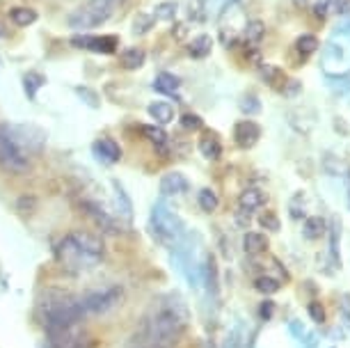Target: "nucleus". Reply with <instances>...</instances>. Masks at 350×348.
Returning <instances> with one entry per match:
<instances>
[{
  "label": "nucleus",
  "mask_w": 350,
  "mask_h": 348,
  "mask_svg": "<svg viewBox=\"0 0 350 348\" xmlns=\"http://www.w3.org/2000/svg\"><path fill=\"white\" fill-rule=\"evenodd\" d=\"M188 321V307L179 295H163L151 305L147 317L142 319L133 337V346H174L181 339V334L186 332Z\"/></svg>",
  "instance_id": "1"
},
{
  "label": "nucleus",
  "mask_w": 350,
  "mask_h": 348,
  "mask_svg": "<svg viewBox=\"0 0 350 348\" xmlns=\"http://www.w3.org/2000/svg\"><path fill=\"white\" fill-rule=\"evenodd\" d=\"M55 259L67 273L92 271L103 259V241L94 234L74 232L57 243Z\"/></svg>",
  "instance_id": "2"
},
{
  "label": "nucleus",
  "mask_w": 350,
  "mask_h": 348,
  "mask_svg": "<svg viewBox=\"0 0 350 348\" xmlns=\"http://www.w3.org/2000/svg\"><path fill=\"white\" fill-rule=\"evenodd\" d=\"M151 234L165 245H176L186 234V222L165 200H158L149 215Z\"/></svg>",
  "instance_id": "3"
},
{
  "label": "nucleus",
  "mask_w": 350,
  "mask_h": 348,
  "mask_svg": "<svg viewBox=\"0 0 350 348\" xmlns=\"http://www.w3.org/2000/svg\"><path fill=\"white\" fill-rule=\"evenodd\" d=\"M0 168L10 174H25L30 170L28 154H23V149L3 129H0Z\"/></svg>",
  "instance_id": "4"
},
{
  "label": "nucleus",
  "mask_w": 350,
  "mask_h": 348,
  "mask_svg": "<svg viewBox=\"0 0 350 348\" xmlns=\"http://www.w3.org/2000/svg\"><path fill=\"white\" fill-rule=\"evenodd\" d=\"M110 16V5L105 0H92L85 8H78L74 14L69 16V25L76 30H88V28H96L108 21Z\"/></svg>",
  "instance_id": "5"
},
{
  "label": "nucleus",
  "mask_w": 350,
  "mask_h": 348,
  "mask_svg": "<svg viewBox=\"0 0 350 348\" xmlns=\"http://www.w3.org/2000/svg\"><path fill=\"white\" fill-rule=\"evenodd\" d=\"M0 129L23 149V154L42 152L46 142V133L37 126H18V124H12V126H0Z\"/></svg>",
  "instance_id": "6"
},
{
  "label": "nucleus",
  "mask_w": 350,
  "mask_h": 348,
  "mask_svg": "<svg viewBox=\"0 0 350 348\" xmlns=\"http://www.w3.org/2000/svg\"><path fill=\"white\" fill-rule=\"evenodd\" d=\"M120 300H122V286H108L101 289V291L88 293L85 298H81V305L85 314H103L112 310Z\"/></svg>",
  "instance_id": "7"
},
{
  "label": "nucleus",
  "mask_w": 350,
  "mask_h": 348,
  "mask_svg": "<svg viewBox=\"0 0 350 348\" xmlns=\"http://www.w3.org/2000/svg\"><path fill=\"white\" fill-rule=\"evenodd\" d=\"M51 346L53 348H92L94 341L88 332L83 330V325H71V327H62V330H51Z\"/></svg>",
  "instance_id": "8"
},
{
  "label": "nucleus",
  "mask_w": 350,
  "mask_h": 348,
  "mask_svg": "<svg viewBox=\"0 0 350 348\" xmlns=\"http://www.w3.org/2000/svg\"><path fill=\"white\" fill-rule=\"evenodd\" d=\"M71 46L83 49V51H92V53L110 55L117 51L120 39H117L115 35H74L71 37Z\"/></svg>",
  "instance_id": "9"
},
{
  "label": "nucleus",
  "mask_w": 350,
  "mask_h": 348,
  "mask_svg": "<svg viewBox=\"0 0 350 348\" xmlns=\"http://www.w3.org/2000/svg\"><path fill=\"white\" fill-rule=\"evenodd\" d=\"M259 137H261V126L252 120H243L234 126V140L243 149L254 147L259 142Z\"/></svg>",
  "instance_id": "10"
},
{
  "label": "nucleus",
  "mask_w": 350,
  "mask_h": 348,
  "mask_svg": "<svg viewBox=\"0 0 350 348\" xmlns=\"http://www.w3.org/2000/svg\"><path fill=\"white\" fill-rule=\"evenodd\" d=\"M92 152H94V156L98 161L108 163V165L122 161V147L112 140V137H101V140H96L94 144H92Z\"/></svg>",
  "instance_id": "11"
},
{
  "label": "nucleus",
  "mask_w": 350,
  "mask_h": 348,
  "mask_svg": "<svg viewBox=\"0 0 350 348\" xmlns=\"http://www.w3.org/2000/svg\"><path fill=\"white\" fill-rule=\"evenodd\" d=\"M161 195L163 197H172V195H183V193H188L190 190V181L186 179V174H181V172H167V174H163V179H161Z\"/></svg>",
  "instance_id": "12"
},
{
  "label": "nucleus",
  "mask_w": 350,
  "mask_h": 348,
  "mask_svg": "<svg viewBox=\"0 0 350 348\" xmlns=\"http://www.w3.org/2000/svg\"><path fill=\"white\" fill-rule=\"evenodd\" d=\"M263 204H266V193H261L259 188H247L243 190L241 197H239V206L241 211H256V209H261Z\"/></svg>",
  "instance_id": "13"
},
{
  "label": "nucleus",
  "mask_w": 350,
  "mask_h": 348,
  "mask_svg": "<svg viewBox=\"0 0 350 348\" xmlns=\"http://www.w3.org/2000/svg\"><path fill=\"white\" fill-rule=\"evenodd\" d=\"M147 113H149L151 120H154L156 124H161V126L174 122V106H172L170 101H154L147 108Z\"/></svg>",
  "instance_id": "14"
},
{
  "label": "nucleus",
  "mask_w": 350,
  "mask_h": 348,
  "mask_svg": "<svg viewBox=\"0 0 350 348\" xmlns=\"http://www.w3.org/2000/svg\"><path fill=\"white\" fill-rule=\"evenodd\" d=\"M151 88H154L156 92H161V94L176 96V92H179V88H181V81L174 74H167V71H163V74L156 76V81H154Z\"/></svg>",
  "instance_id": "15"
},
{
  "label": "nucleus",
  "mask_w": 350,
  "mask_h": 348,
  "mask_svg": "<svg viewBox=\"0 0 350 348\" xmlns=\"http://www.w3.org/2000/svg\"><path fill=\"white\" fill-rule=\"evenodd\" d=\"M243 247H245V252H247V254H261V252H266V247H268L266 234L247 232V234H245V239H243Z\"/></svg>",
  "instance_id": "16"
},
{
  "label": "nucleus",
  "mask_w": 350,
  "mask_h": 348,
  "mask_svg": "<svg viewBox=\"0 0 350 348\" xmlns=\"http://www.w3.org/2000/svg\"><path fill=\"white\" fill-rule=\"evenodd\" d=\"M200 152H202V156H206V159H211V161L220 159V156H222V144L215 137V133H208V135L202 137V140H200Z\"/></svg>",
  "instance_id": "17"
},
{
  "label": "nucleus",
  "mask_w": 350,
  "mask_h": 348,
  "mask_svg": "<svg viewBox=\"0 0 350 348\" xmlns=\"http://www.w3.org/2000/svg\"><path fill=\"white\" fill-rule=\"evenodd\" d=\"M10 18H12V23L18 25V28H28V25L37 21L39 14L32 8H14L10 12Z\"/></svg>",
  "instance_id": "18"
},
{
  "label": "nucleus",
  "mask_w": 350,
  "mask_h": 348,
  "mask_svg": "<svg viewBox=\"0 0 350 348\" xmlns=\"http://www.w3.org/2000/svg\"><path fill=\"white\" fill-rule=\"evenodd\" d=\"M211 49H213V39H211L208 35H200L190 42L188 53L193 57H197V60H202V57H206L211 53Z\"/></svg>",
  "instance_id": "19"
},
{
  "label": "nucleus",
  "mask_w": 350,
  "mask_h": 348,
  "mask_svg": "<svg viewBox=\"0 0 350 348\" xmlns=\"http://www.w3.org/2000/svg\"><path fill=\"white\" fill-rule=\"evenodd\" d=\"M325 220L321 218V215H312V218L305 220V227H302V234H305V239L309 241H316L321 239L323 234H325Z\"/></svg>",
  "instance_id": "20"
},
{
  "label": "nucleus",
  "mask_w": 350,
  "mask_h": 348,
  "mask_svg": "<svg viewBox=\"0 0 350 348\" xmlns=\"http://www.w3.org/2000/svg\"><path fill=\"white\" fill-rule=\"evenodd\" d=\"M144 60H147V55H144L142 49H129V51H124L122 57H120L124 69H140L144 64Z\"/></svg>",
  "instance_id": "21"
},
{
  "label": "nucleus",
  "mask_w": 350,
  "mask_h": 348,
  "mask_svg": "<svg viewBox=\"0 0 350 348\" xmlns=\"http://www.w3.org/2000/svg\"><path fill=\"white\" fill-rule=\"evenodd\" d=\"M197 204H200L202 211L213 213L217 209V204H220V200H217V195L211 188H202L200 193H197Z\"/></svg>",
  "instance_id": "22"
},
{
  "label": "nucleus",
  "mask_w": 350,
  "mask_h": 348,
  "mask_svg": "<svg viewBox=\"0 0 350 348\" xmlns=\"http://www.w3.org/2000/svg\"><path fill=\"white\" fill-rule=\"evenodd\" d=\"M44 83H46V78L42 74H35V71H30V74L23 78L25 94H28L30 98H37V90L44 88Z\"/></svg>",
  "instance_id": "23"
},
{
  "label": "nucleus",
  "mask_w": 350,
  "mask_h": 348,
  "mask_svg": "<svg viewBox=\"0 0 350 348\" xmlns=\"http://www.w3.org/2000/svg\"><path fill=\"white\" fill-rule=\"evenodd\" d=\"M254 289L259 293H266V295H273V293H277L282 289V284L277 280H273V278H266V275H263V278H256L254 280Z\"/></svg>",
  "instance_id": "24"
},
{
  "label": "nucleus",
  "mask_w": 350,
  "mask_h": 348,
  "mask_svg": "<svg viewBox=\"0 0 350 348\" xmlns=\"http://www.w3.org/2000/svg\"><path fill=\"white\" fill-rule=\"evenodd\" d=\"M319 39H316L314 35H302L298 42H295V49L300 51L302 55H312L316 49H319Z\"/></svg>",
  "instance_id": "25"
},
{
  "label": "nucleus",
  "mask_w": 350,
  "mask_h": 348,
  "mask_svg": "<svg viewBox=\"0 0 350 348\" xmlns=\"http://www.w3.org/2000/svg\"><path fill=\"white\" fill-rule=\"evenodd\" d=\"M142 133L147 135V140H151L156 147H165L167 142V133L161 129V126H142Z\"/></svg>",
  "instance_id": "26"
},
{
  "label": "nucleus",
  "mask_w": 350,
  "mask_h": 348,
  "mask_svg": "<svg viewBox=\"0 0 350 348\" xmlns=\"http://www.w3.org/2000/svg\"><path fill=\"white\" fill-rule=\"evenodd\" d=\"M115 186V193H117V204H120V211L126 215V218H131V200H129V195L124 193V188H122V183H112Z\"/></svg>",
  "instance_id": "27"
},
{
  "label": "nucleus",
  "mask_w": 350,
  "mask_h": 348,
  "mask_svg": "<svg viewBox=\"0 0 350 348\" xmlns=\"http://www.w3.org/2000/svg\"><path fill=\"white\" fill-rule=\"evenodd\" d=\"M241 110L245 115H256L261 110V103H259V98H256L254 94H245L241 98Z\"/></svg>",
  "instance_id": "28"
},
{
  "label": "nucleus",
  "mask_w": 350,
  "mask_h": 348,
  "mask_svg": "<svg viewBox=\"0 0 350 348\" xmlns=\"http://www.w3.org/2000/svg\"><path fill=\"white\" fill-rule=\"evenodd\" d=\"M174 14H176V3H163V5H158L154 12V16L163 18V21H167V18H172Z\"/></svg>",
  "instance_id": "29"
},
{
  "label": "nucleus",
  "mask_w": 350,
  "mask_h": 348,
  "mask_svg": "<svg viewBox=\"0 0 350 348\" xmlns=\"http://www.w3.org/2000/svg\"><path fill=\"white\" fill-rule=\"evenodd\" d=\"M307 312H309V317H312L314 323H323V321H325V310H323L321 303H309Z\"/></svg>",
  "instance_id": "30"
},
{
  "label": "nucleus",
  "mask_w": 350,
  "mask_h": 348,
  "mask_svg": "<svg viewBox=\"0 0 350 348\" xmlns=\"http://www.w3.org/2000/svg\"><path fill=\"white\" fill-rule=\"evenodd\" d=\"M261 74L268 78L270 85H277V81H284V74L277 67H273V64H266V67L261 69Z\"/></svg>",
  "instance_id": "31"
},
{
  "label": "nucleus",
  "mask_w": 350,
  "mask_h": 348,
  "mask_svg": "<svg viewBox=\"0 0 350 348\" xmlns=\"http://www.w3.org/2000/svg\"><path fill=\"white\" fill-rule=\"evenodd\" d=\"M202 117L200 115H193V113H188V115H183L181 117V126L183 129H202Z\"/></svg>",
  "instance_id": "32"
},
{
  "label": "nucleus",
  "mask_w": 350,
  "mask_h": 348,
  "mask_svg": "<svg viewBox=\"0 0 350 348\" xmlns=\"http://www.w3.org/2000/svg\"><path fill=\"white\" fill-rule=\"evenodd\" d=\"M259 222H261V225L266 227V229H273V232H277V229H280V220H277V215H275V213H270V211L263 213L261 218H259Z\"/></svg>",
  "instance_id": "33"
},
{
  "label": "nucleus",
  "mask_w": 350,
  "mask_h": 348,
  "mask_svg": "<svg viewBox=\"0 0 350 348\" xmlns=\"http://www.w3.org/2000/svg\"><path fill=\"white\" fill-rule=\"evenodd\" d=\"M76 92H78V94H81V96H85V98H88V103H90V106L92 108H96L98 106V98H96V94H94V92H92V90H88V88H76Z\"/></svg>",
  "instance_id": "34"
},
{
  "label": "nucleus",
  "mask_w": 350,
  "mask_h": 348,
  "mask_svg": "<svg viewBox=\"0 0 350 348\" xmlns=\"http://www.w3.org/2000/svg\"><path fill=\"white\" fill-rule=\"evenodd\" d=\"M273 310H275V305L273 303H270V300H266V303H263L261 305V310H259V314H261V319H270V317H273Z\"/></svg>",
  "instance_id": "35"
},
{
  "label": "nucleus",
  "mask_w": 350,
  "mask_h": 348,
  "mask_svg": "<svg viewBox=\"0 0 350 348\" xmlns=\"http://www.w3.org/2000/svg\"><path fill=\"white\" fill-rule=\"evenodd\" d=\"M339 32H350V18H348V21H341Z\"/></svg>",
  "instance_id": "36"
},
{
  "label": "nucleus",
  "mask_w": 350,
  "mask_h": 348,
  "mask_svg": "<svg viewBox=\"0 0 350 348\" xmlns=\"http://www.w3.org/2000/svg\"><path fill=\"white\" fill-rule=\"evenodd\" d=\"M5 35H8V30H5V25L0 23V37H5Z\"/></svg>",
  "instance_id": "37"
},
{
  "label": "nucleus",
  "mask_w": 350,
  "mask_h": 348,
  "mask_svg": "<svg viewBox=\"0 0 350 348\" xmlns=\"http://www.w3.org/2000/svg\"><path fill=\"white\" fill-rule=\"evenodd\" d=\"M133 348H163V346H133Z\"/></svg>",
  "instance_id": "38"
}]
</instances>
